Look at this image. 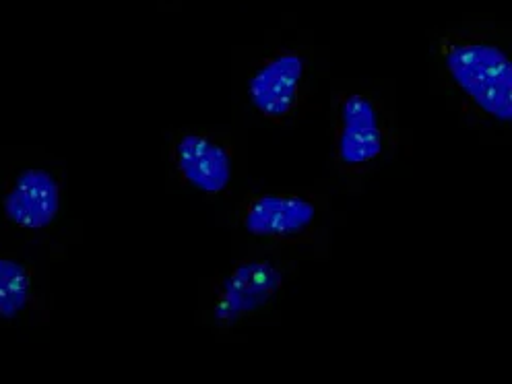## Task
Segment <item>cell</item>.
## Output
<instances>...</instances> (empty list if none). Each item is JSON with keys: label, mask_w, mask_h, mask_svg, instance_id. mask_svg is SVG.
Wrapping results in <instances>:
<instances>
[{"label": "cell", "mask_w": 512, "mask_h": 384, "mask_svg": "<svg viewBox=\"0 0 512 384\" xmlns=\"http://www.w3.org/2000/svg\"><path fill=\"white\" fill-rule=\"evenodd\" d=\"M434 54L440 81L467 126L506 128L512 122V64L494 38L446 29L436 38Z\"/></svg>", "instance_id": "6da1fadb"}, {"label": "cell", "mask_w": 512, "mask_h": 384, "mask_svg": "<svg viewBox=\"0 0 512 384\" xmlns=\"http://www.w3.org/2000/svg\"><path fill=\"white\" fill-rule=\"evenodd\" d=\"M298 263L281 254H250L209 281L203 323L213 333H234L269 314L296 277Z\"/></svg>", "instance_id": "7a4b0ae2"}, {"label": "cell", "mask_w": 512, "mask_h": 384, "mask_svg": "<svg viewBox=\"0 0 512 384\" xmlns=\"http://www.w3.org/2000/svg\"><path fill=\"white\" fill-rule=\"evenodd\" d=\"M399 147L395 114L370 91H335L331 164L341 178H366Z\"/></svg>", "instance_id": "3957f363"}, {"label": "cell", "mask_w": 512, "mask_h": 384, "mask_svg": "<svg viewBox=\"0 0 512 384\" xmlns=\"http://www.w3.org/2000/svg\"><path fill=\"white\" fill-rule=\"evenodd\" d=\"M327 199L306 190L248 192L234 207V223L248 238L271 246H312L325 234Z\"/></svg>", "instance_id": "277c9868"}, {"label": "cell", "mask_w": 512, "mask_h": 384, "mask_svg": "<svg viewBox=\"0 0 512 384\" xmlns=\"http://www.w3.org/2000/svg\"><path fill=\"white\" fill-rule=\"evenodd\" d=\"M250 108L275 126H296L318 106L312 104L310 60L302 50L279 48L254 64L246 81Z\"/></svg>", "instance_id": "5b68a950"}, {"label": "cell", "mask_w": 512, "mask_h": 384, "mask_svg": "<svg viewBox=\"0 0 512 384\" xmlns=\"http://www.w3.org/2000/svg\"><path fill=\"white\" fill-rule=\"evenodd\" d=\"M168 162L176 180L205 199L230 195L236 149L228 139L201 128H182L170 137Z\"/></svg>", "instance_id": "8992f818"}, {"label": "cell", "mask_w": 512, "mask_h": 384, "mask_svg": "<svg viewBox=\"0 0 512 384\" xmlns=\"http://www.w3.org/2000/svg\"><path fill=\"white\" fill-rule=\"evenodd\" d=\"M62 180L46 168H23L5 186L3 215L9 226L23 234H42L50 230L62 209Z\"/></svg>", "instance_id": "52a82bcc"}, {"label": "cell", "mask_w": 512, "mask_h": 384, "mask_svg": "<svg viewBox=\"0 0 512 384\" xmlns=\"http://www.w3.org/2000/svg\"><path fill=\"white\" fill-rule=\"evenodd\" d=\"M44 294L36 267L15 256L0 254V323H13L34 312H44Z\"/></svg>", "instance_id": "ba28073f"}]
</instances>
